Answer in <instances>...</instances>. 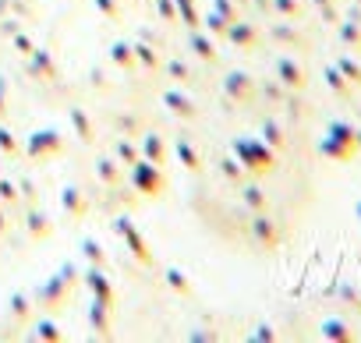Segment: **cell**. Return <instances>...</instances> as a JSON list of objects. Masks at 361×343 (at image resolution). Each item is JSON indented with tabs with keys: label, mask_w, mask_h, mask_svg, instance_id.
Listing matches in <instances>:
<instances>
[{
	"label": "cell",
	"mask_w": 361,
	"mask_h": 343,
	"mask_svg": "<svg viewBox=\"0 0 361 343\" xmlns=\"http://www.w3.org/2000/svg\"><path fill=\"white\" fill-rule=\"evenodd\" d=\"M343 68H347V75H350V78H354V82H361V71H357V68H354V64H343Z\"/></svg>",
	"instance_id": "6da1fadb"
}]
</instances>
